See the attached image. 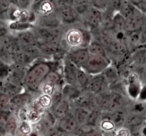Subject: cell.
Segmentation results:
<instances>
[{
  "instance_id": "603a6c76",
  "label": "cell",
  "mask_w": 146,
  "mask_h": 136,
  "mask_svg": "<svg viewBox=\"0 0 146 136\" xmlns=\"http://www.w3.org/2000/svg\"><path fill=\"white\" fill-rule=\"evenodd\" d=\"M61 94H62L63 98H66L68 101H70V100L75 101L76 98L79 97L81 93L80 92L77 86L66 84L61 89Z\"/></svg>"
},
{
  "instance_id": "e0dca14e",
  "label": "cell",
  "mask_w": 146,
  "mask_h": 136,
  "mask_svg": "<svg viewBox=\"0 0 146 136\" xmlns=\"http://www.w3.org/2000/svg\"><path fill=\"white\" fill-rule=\"evenodd\" d=\"M145 120V117L143 115L135 113L133 112L128 113L124 126L127 127L130 130L140 128V127H142L143 125H144Z\"/></svg>"
},
{
  "instance_id": "d590c367",
  "label": "cell",
  "mask_w": 146,
  "mask_h": 136,
  "mask_svg": "<svg viewBox=\"0 0 146 136\" xmlns=\"http://www.w3.org/2000/svg\"><path fill=\"white\" fill-rule=\"evenodd\" d=\"M23 51L24 54L27 56V58L29 60L34 59L36 58L40 57V56L42 55L41 52L40 51L38 46H31L24 47Z\"/></svg>"
},
{
  "instance_id": "484cf974",
  "label": "cell",
  "mask_w": 146,
  "mask_h": 136,
  "mask_svg": "<svg viewBox=\"0 0 146 136\" xmlns=\"http://www.w3.org/2000/svg\"><path fill=\"white\" fill-rule=\"evenodd\" d=\"M37 106L41 108L42 111H48L53 105V101L51 96L41 94L38 98L32 101Z\"/></svg>"
},
{
  "instance_id": "60d3db41",
  "label": "cell",
  "mask_w": 146,
  "mask_h": 136,
  "mask_svg": "<svg viewBox=\"0 0 146 136\" xmlns=\"http://www.w3.org/2000/svg\"><path fill=\"white\" fill-rule=\"evenodd\" d=\"M28 105L20 107L16 110L15 117L19 122L21 121H27V113H28Z\"/></svg>"
},
{
  "instance_id": "277c9868",
  "label": "cell",
  "mask_w": 146,
  "mask_h": 136,
  "mask_svg": "<svg viewBox=\"0 0 146 136\" xmlns=\"http://www.w3.org/2000/svg\"><path fill=\"white\" fill-rule=\"evenodd\" d=\"M33 32L35 34L38 43H46L58 45L61 32L58 28H47V27H39L33 28Z\"/></svg>"
},
{
  "instance_id": "30bf717a",
  "label": "cell",
  "mask_w": 146,
  "mask_h": 136,
  "mask_svg": "<svg viewBox=\"0 0 146 136\" xmlns=\"http://www.w3.org/2000/svg\"><path fill=\"white\" fill-rule=\"evenodd\" d=\"M127 94L131 99H138V96L141 92V81L140 80L139 75L135 72L130 73L127 78Z\"/></svg>"
},
{
  "instance_id": "c3c4849f",
  "label": "cell",
  "mask_w": 146,
  "mask_h": 136,
  "mask_svg": "<svg viewBox=\"0 0 146 136\" xmlns=\"http://www.w3.org/2000/svg\"><path fill=\"white\" fill-rule=\"evenodd\" d=\"M83 136H103L102 133L101 131H98V130H88L87 132L85 133Z\"/></svg>"
},
{
  "instance_id": "e575fe53",
  "label": "cell",
  "mask_w": 146,
  "mask_h": 136,
  "mask_svg": "<svg viewBox=\"0 0 146 136\" xmlns=\"http://www.w3.org/2000/svg\"><path fill=\"white\" fill-rule=\"evenodd\" d=\"M33 28H34V25L31 24H29V23L12 21V22H10V24H9V29L10 30L17 31V32L27 31V30H31Z\"/></svg>"
},
{
  "instance_id": "4316f807",
  "label": "cell",
  "mask_w": 146,
  "mask_h": 136,
  "mask_svg": "<svg viewBox=\"0 0 146 136\" xmlns=\"http://www.w3.org/2000/svg\"><path fill=\"white\" fill-rule=\"evenodd\" d=\"M89 111L84 108L76 107L74 109L73 115L79 127H84L86 125L87 119H88Z\"/></svg>"
},
{
  "instance_id": "4fadbf2b",
  "label": "cell",
  "mask_w": 146,
  "mask_h": 136,
  "mask_svg": "<svg viewBox=\"0 0 146 136\" xmlns=\"http://www.w3.org/2000/svg\"><path fill=\"white\" fill-rule=\"evenodd\" d=\"M76 107L84 108L91 111L94 108L96 107V96L88 92H86L85 94H81L78 98L75 100Z\"/></svg>"
},
{
  "instance_id": "8d00e7d4",
  "label": "cell",
  "mask_w": 146,
  "mask_h": 136,
  "mask_svg": "<svg viewBox=\"0 0 146 136\" xmlns=\"http://www.w3.org/2000/svg\"><path fill=\"white\" fill-rule=\"evenodd\" d=\"M113 29L115 31H125V19L119 12L113 14Z\"/></svg>"
},
{
  "instance_id": "836d02e7",
  "label": "cell",
  "mask_w": 146,
  "mask_h": 136,
  "mask_svg": "<svg viewBox=\"0 0 146 136\" xmlns=\"http://www.w3.org/2000/svg\"><path fill=\"white\" fill-rule=\"evenodd\" d=\"M101 115H102V112L97 107L91 110V111H89L88 119H87L86 125L90 127L95 126L98 123H99Z\"/></svg>"
},
{
  "instance_id": "f907efd6",
  "label": "cell",
  "mask_w": 146,
  "mask_h": 136,
  "mask_svg": "<svg viewBox=\"0 0 146 136\" xmlns=\"http://www.w3.org/2000/svg\"><path fill=\"white\" fill-rule=\"evenodd\" d=\"M144 106H145V113L146 115V102L144 103Z\"/></svg>"
},
{
  "instance_id": "8992f818",
  "label": "cell",
  "mask_w": 146,
  "mask_h": 136,
  "mask_svg": "<svg viewBox=\"0 0 146 136\" xmlns=\"http://www.w3.org/2000/svg\"><path fill=\"white\" fill-rule=\"evenodd\" d=\"M8 19L11 22L19 21L31 24L36 20L35 12L31 9H21L11 4L8 10Z\"/></svg>"
},
{
  "instance_id": "d6a6232c",
  "label": "cell",
  "mask_w": 146,
  "mask_h": 136,
  "mask_svg": "<svg viewBox=\"0 0 146 136\" xmlns=\"http://www.w3.org/2000/svg\"><path fill=\"white\" fill-rule=\"evenodd\" d=\"M100 131L106 133H111L115 131L116 129V126L114 123L111 121L110 117H105V118H101L99 123Z\"/></svg>"
},
{
  "instance_id": "7bdbcfd3",
  "label": "cell",
  "mask_w": 146,
  "mask_h": 136,
  "mask_svg": "<svg viewBox=\"0 0 146 136\" xmlns=\"http://www.w3.org/2000/svg\"><path fill=\"white\" fill-rule=\"evenodd\" d=\"M114 136H132L131 131L125 126H121L116 128Z\"/></svg>"
},
{
  "instance_id": "1f68e13d",
  "label": "cell",
  "mask_w": 146,
  "mask_h": 136,
  "mask_svg": "<svg viewBox=\"0 0 146 136\" xmlns=\"http://www.w3.org/2000/svg\"><path fill=\"white\" fill-rule=\"evenodd\" d=\"M33 131V125L28 121L18 123L14 135L16 136H29Z\"/></svg>"
},
{
  "instance_id": "d4e9b609",
  "label": "cell",
  "mask_w": 146,
  "mask_h": 136,
  "mask_svg": "<svg viewBox=\"0 0 146 136\" xmlns=\"http://www.w3.org/2000/svg\"><path fill=\"white\" fill-rule=\"evenodd\" d=\"M75 76L76 80L77 86H79L82 88H86L88 82H89L91 78L89 77L87 73H86L82 68L75 67Z\"/></svg>"
},
{
  "instance_id": "d6986e66",
  "label": "cell",
  "mask_w": 146,
  "mask_h": 136,
  "mask_svg": "<svg viewBox=\"0 0 146 136\" xmlns=\"http://www.w3.org/2000/svg\"><path fill=\"white\" fill-rule=\"evenodd\" d=\"M96 107L103 111H111V96L110 92H103L96 96Z\"/></svg>"
},
{
  "instance_id": "ac0fdd59",
  "label": "cell",
  "mask_w": 146,
  "mask_h": 136,
  "mask_svg": "<svg viewBox=\"0 0 146 136\" xmlns=\"http://www.w3.org/2000/svg\"><path fill=\"white\" fill-rule=\"evenodd\" d=\"M36 9L41 17H47L54 14L55 10L56 9V6L54 1L45 0L38 1V4L36 5Z\"/></svg>"
},
{
  "instance_id": "7a4b0ae2",
  "label": "cell",
  "mask_w": 146,
  "mask_h": 136,
  "mask_svg": "<svg viewBox=\"0 0 146 136\" xmlns=\"http://www.w3.org/2000/svg\"><path fill=\"white\" fill-rule=\"evenodd\" d=\"M91 41V34L80 29H70L64 36L65 43L73 48H86Z\"/></svg>"
},
{
  "instance_id": "83f0119b",
  "label": "cell",
  "mask_w": 146,
  "mask_h": 136,
  "mask_svg": "<svg viewBox=\"0 0 146 136\" xmlns=\"http://www.w3.org/2000/svg\"><path fill=\"white\" fill-rule=\"evenodd\" d=\"M74 69H75V66L74 65H72L68 60H66V61L65 63V65H64V70L66 81L68 84H71V85L77 86Z\"/></svg>"
},
{
  "instance_id": "7402d4cb",
  "label": "cell",
  "mask_w": 146,
  "mask_h": 136,
  "mask_svg": "<svg viewBox=\"0 0 146 136\" xmlns=\"http://www.w3.org/2000/svg\"><path fill=\"white\" fill-rule=\"evenodd\" d=\"M86 48L90 56H99L108 58L106 49L99 41H91Z\"/></svg>"
},
{
  "instance_id": "9a60e30c",
  "label": "cell",
  "mask_w": 146,
  "mask_h": 136,
  "mask_svg": "<svg viewBox=\"0 0 146 136\" xmlns=\"http://www.w3.org/2000/svg\"><path fill=\"white\" fill-rule=\"evenodd\" d=\"M17 38L21 44L22 47L31 46H38V41L31 30H27V31H20L18 32Z\"/></svg>"
},
{
  "instance_id": "ee69618b",
  "label": "cell",
  "mask_w": 146,
  "mask_h": 136,
  "mask_svg": "<svg viewBox=\"0 0 146 136\" xmlns=\"http://www.w3.org/2000/svg\"><path fill=\"white\" fill-rule=\"evenodd\" d=\"M140 38H141V44L145 45L146 44V16L144 19L142 27L140 30Z\"/></svg>"
},
{
  "instance_id": "ffe728a7",
  "label": "cell",
  "mask_w": 146,
  "mask_h": 136,
  "mask_svg": "<svg viewBox=\"0 0 146 136\" xmlns=\"http://www.w3.org/2000/svg\"><path fill=\"white\" fill-rule=\"evenodd\" d=\"M31 101V97L29 94L27 93H21L13 96L12 98L10 99L9 103L15 108V110H17L20 107L29 105Z\"/></svg>"
},
{
  "instance_id": "f1b7e54d",
  "label": "cell",
  "mask_w": 146,
  "mask_h": 136,
  "mask_svg": "<svg viewBox=\"0 0 146 136\" xmlns=\"http://www.w3.org/2000/svg\"><path fill=\"white\" fill-rule=\"evenodd\" d=\"M113 14L112 11L107 9L102 11L101 14V24L103 28L106 30L113 29Z\"/></svg>"
},
{
  "instance_id": "f546056e",
  "label": "cell",
  "mask_w": 146,
  "mask_h": 136,
  "mask_svg": "<svg viewBox=\"0 0 146 136\" xmlns=\"http://www.w3.org/2000/svg\"><path fill=\"white\" fill-rule=\"evenodd\" d=\"M137 11H138V9L131 2V1H123L122 5L118 12L125 19H126L135 14Z\"/></svg>"
},
{
  "instance_id": "7c38bea8",
  "label": "cell",
  "mask_w": 146,
  "mask_h": 136,
  "mask_svg": "<svg viewBox=\"0 0 146 136\" xmlns=\"http://www.w3.org/2000/svg\"><path fill=\"white\" fill-rule=\"evenodd\" d=\"M79 128L73 113L67 114L64 118L58 120L57 123V129L62 133L70 134L76 131Z\"/></svg>"
},
{
  "instance_id": "f6af8a7d",
  "label": "cell",
  "mask_w": 146,
  "mask_h": 136,
  "mask_svg": "<svg viewBox=\"0 0 146 136\" xmlns=\"http://www.w3.org/2000/svg\"><path fill=\"white\" fill-rule=\"evenodd\" d=\"M11 4L9 1H0V14L7 13L9 9Z\"/></svg>"
},
{
  "instance_id": "44dd1931",
  "label": "cell",
  "mask_w": 146,
  "mask_h": 136,
  "mask_svg": "<svg viewBox=\"0 0 146 136\" xmlns=\"http://www.w3.org/2000/svg\"><path fill=\"white\" fill-rule=\"evenodd\" d=\"M128 115V112L125 108H121L112 111V113L111 114V121L114 123L115 126L119 127L124 126L125 120Z\"/></svg>"
},
{
  "instance_id": "4dcf8cb0",
  "label": "cell",
  "mask_w": 146,
  "mask_h": 136,
  "mask_svg": "<svg viewBox=\"0 0 146 136\" xmlns=\"http://www.w3.org/2000/svg\"><path fill=\"white\" fill-rule=\"evenodd\" d=\"M38 47L41 54L47 56H54L59 53L60 48L58 45L46 43H38Z\"/></svg>"
},
{
  "instance_id": "6da1fadb",
  "label": "cell",
  "mask_w": 146,
  "mask_h": 136,
  "mask_svg": "<svg viewBox=\"0 0 146 136\" xmlns=\"http://www.w3.org/2000/svg\"><path fill=\"white\" fill-rule=\"evenodd\" d=\"M51 71V66L46 62H41L34 65L26 74L24 84L31 92H36L48 73Z\"/></svg>"
},
{
  "instance_id": "ba28073f",
  "label": "cell",
  "mask_w": 146,
  "mask_h": 136,
  "mask_svg": "<svg viewBox=\"0 0 146 136\" xmlns=\"http://www.w3.org/2000/svg\"><path fill=\"white\" fill-rule=\"evenodd\" d=\"M90 57L88 50L86 48H74L68 54L67 60L77 68H82Z\"/></svg>"
},
{
  "instance_id": "2e32d148",
  "label": "cell",
  "mask_w": 146,
  "mask_h": 136,
  "mask_svg": "<svg viewBox=\"0 0 146 136\" xmlns=\"http://www.w3.org/2000/svg\"><path fill=\"white\" fill-rule=\"evenodd\" d=\"M101 14H102L101 11L90 6L88 9L83 17L89 25L97 27L101 26Z\"/></svg>"
},
{
  "instance_id": "7dc6e473",
  "label": "cell",
  "mask_w": 146,
  "mask_h": 136,
  "mask_svg": "<svg viewBox=\"0 0 146 136\" xmlns=\"http://www.w3.org/2000/svg\"><path fill=\"white\" fill-rule=\"evenodd\" d=\"M10 99L9 96L5 94H0V107L6 106L8 103H9Z\"/></svg>"
},
{
  "instance_id": "5b68a950",
  "label": "cell",
  "mask_w": 146,
  "mask_h": 136,
  "mask_svg": "<svg viewBox=\"0 0 146 136\" xmlns=\"http://www.w3.org/2000/svg\"><path fill=\"white\" fill-rule=\"evenodd\" d=\"M108 66H110L108 58L99 56H90L87 62L81 68L88 75L96 76L104 72Z\"/></svg>"
},
{
  "instance_id": "ab89813d",
  "label": "cell",
  "mask_w": 146,
  "mask_h": 136,
  "mask_svg": "<svg viewBox=\"0 0 146 136\" xmlns=\"http://www.w3.org/2000/svg\"><path fill=\"white\" fill-rule=\"evenodd\" d=\"M109 1H104V0H96V1H90V6L100 11H104L108 9Z\"/></svg>"
},
{
  "instance_id": "74e56055",
  "label": "cell",
  "mask_w": 146,
  "mask_h": 136,
  "mask_svg": "<svg viewBox=\"0 0 146 136\" xmlns=\"http://www.w3.org/2000/svg\"><path fill=\"white\" fill-rule=\"evenodd\" d=\"M104 76L106 78V81L108 82H116L117 78H118V73L115 67L108 66L105 71H104Z\"/></svg>"
},
{
  "instance_id": "5bb4252c",
  "label": "cell",
  "mask_w": 146,
  "mask_h": 136,
  "mask_svg": "<svg viewBox=\"0 0 146 136\" xmlns=\"http://www.w3.org/2000/svg\"><path fill=\"white\" fill-rule=\"evenodd\" d=\"M51 113L56 119H61L69 113L70 102L66 98H63L61 101L54 104L51 108Z\"/></svg>"
},
{
  "instance_id": "cb8c5ba5",
  "label": "cell",
  "mask_w": 146,
  "mask_h": 136,
  "mask_svg": "<svg viewBox=\"0 0 146 136\" xmlns=\"http://www.w3.org/2000/svg\"><path fill=\"white\" fill-rule=\"evenodd\" d=\"M132 59L141 68H146V47H141L135 50L132 55Z\"/></svg>"
},
{
  "instance_id": "b9f144b4",
  "label": "cell",
  "mask_w": 146,
  "mask_h": 136,
  "mask_svg": "<svg viewBox=\"0 0 146 136\" xmlns=\"http://www.w3.org/2000/svg\"><path fill=\"white\" fill-rule=\"evenodd\" d=\"M13 3L12 5L18 7V8L21 9H31L32 7L33 1H29V0H17V1H11Z\"/></svg>"
},
{
  "instance_id": "681fc988",
  "label": "cell",
  "mask_w": 146,
  "mask_h": 136,
  "mask_svg": "<svg viewBox=\"0 0 146 136\" xmlns=\"http://www.w3.org/2000/svg\"><path fill=\"white\" fill-rule=\"evenodd\" d=\"M5 136H16L14 134H9V133H7Z\"/></svg>"
},
{
  "instance_id": "9c48e42d",
  "label": "cell",
  "mask_w": 146,
  "mask_h": 136,
  "mask_svg": "<svg viewBox=\"0 0 146 136\" xmlns=\"http://www.w3.org/2000/svg\"><path fill=\"white\" fill-rule=\"evenodd\" d=\"M108 84L104 74H101L91 78L85 89H86L87 92L96 96L106 91Z\"/></svg>"
},
{
  "instance_id": "f35d334b",
  "label": "cell",
  "mask_w": 146,
  "mask_h": 136,
  "mask_svg": "<svg viewBox=\"0 0 146 136\" xmlns=\"http://www.w3.org/2000/svg\"><path fill=\"white\" fill-rule=\"evenodd\" d=\"M18 123L19 121H17L15 115L10 116L7 119L5 125V131H7V133L14 134L18 125Z\"/></svg>"
},
{
  "instance_id": "52a82bcc",
  "label": "cell",
  "mask_w": 146,
  "mask_h": 136,
  "mask_svg": "<svg viewBox=\"0 0 146 136\" xmlns=\"http://www.w3.org/2000/svg\"><path fill=\"white\" fill-rule=\"evenodd\" d=\"M61 81V76L58 72L55 71H51L44 82L41 85L39 91H41V94L52 96L53 94L58 89V86Z\"/></svg>"
},
{
  "instance_id": "bcb514c9",
  "label": "cell",
  "mask_w": 146,
  "mask_h": 136,
  "mask_svg": "<svg viewBox=\"0 0 146 136\" xmlns=\"http://www.w3.org/2000/svg\"><path fill=\"white\" fill-rule=\"evenodd\" d=\"M138 99L139 100L140 102L143 103L146 102V85H143L141 88Z\"/></svg>"
},
{
  "instance_id": "3957f363",
  "label": "cell",
  "mask_w": 146,
  "mask_h": 136,
  "mask_svg": "<svg viewBox=\"0 0 146 136\" xmlns=\"http://www.w3.org/2000/svg\"><path fill=\"white\" fill-rule=\"evenodd\" d=\"M54 3L56 6L57 16L61 22L71 24L78 19L79 17L73 7L74 1L62 0L54 1Z\"/></svg>"
},
{
  "instance_id": "8fae6325",
  "label": "cell",
  "mask_w": 146,
  "mask_h": 136,
  "mask_svg": "<svg viewBox=\"0 0 146 136\" xmlns=\"http://www.w3.org/2000/svg\"><path fill=\"white\" fill-rule=\"evenodd\" d=\"M145 15L139 10L125 21V32L126 34L140 31Z\"/></svg>"
}]
</instances>
